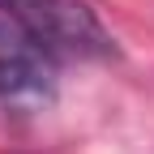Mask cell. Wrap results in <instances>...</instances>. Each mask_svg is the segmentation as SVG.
Returning a JSON list of instances; mask_svg holds the SVG:
<instances>
[{"mask_svg": "<svg viewBox=\"0 0 154 154\" xmlns=\"http://www.w3.org/2000/svg\"><path fill=\"white\" fill-rule=\"evenodd\" d=\"M5 17L22 22L30 34H38L56 56H82V60H103L116 51L111 34L94 17L86 0H0Z\"/></svg>", "mask_w": 154, "mask_h": 154, "instance_id": "cell-2", "label": "cell"}, {"mask_svg": "<svg viewBox=\"0 0 154 154\" xmlns=\"http://www.w3.org/2000/svg\"><path fill=\"white\" fill-rule=\"evenodd\" d=\"M56 51L22 22L0 17V107L9 116H38L56 103Z\"/></svg>", "mask_w": 154, "mask_h": 154, "instance_id": "cell-1", "label": "cell"}]
</instances>
